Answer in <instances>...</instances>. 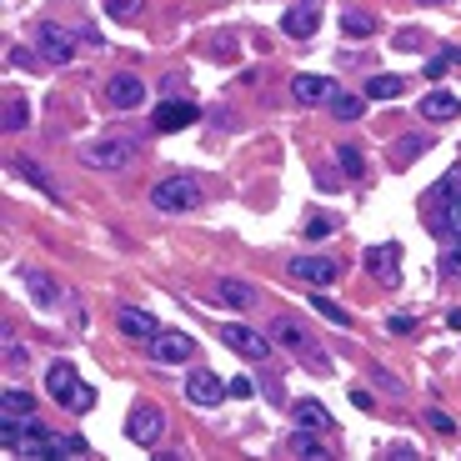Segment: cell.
Returning <instances> with one entry per match:
<instances>
[{"label":"cell","instance_id":"obj_38","mask_svg":"<svg viewBox=\"0 0 461 461\" xmlns=\"http://www.w3.org/2000/svg\"><path fill=\"white\" fill-rule=\"evenodd\" d=\"M331 230H336L331 216H316V221H306V241H321V236H331Z\"/></svg>","mask_w":461,"mask_h":461},{"label":"cell","instance_id":"obj_31","mask_svg":"<svg viewBox=\"0 0 461 461\" xmlns=\"http://www.w3.org/2000/svg\"><path fill=\"white\" fill-rule=\"evenodd\" d=\"M432 230L436 236H451V230H461V196L451 205H441V211H436L432 216Z\"/></svg>","mask_w":461,"mask_h":461},{"label":"cell","instance_id":"obj_25","mask_svg":"<svg viewBox=\"0 0 461 461\" xmlns=\"http://www.w3.org/2000/svg\"><path fill=\"white\" fill-rule=\"evenodd\" d=\"M426 146H432V136H407V141H397L391 146V166H411V161H416V155L426 151Z\"/></svg>","mask_w":461,"mask_h":461},{"label":"cell","instance_id":"obj_30","mask_svg":"<svg viewBox=\"0 0 461 461\" xmlns=\"http://www.w3.org/2000/svg\"><path fill=\"white\" fill-rule=\"evenodd\" d=\"M361 111H366L361 96H346V90H336V96H331V115H336V121H361Z\"/></svg>","mask_w":461,"mask_h":461},{"label":"cell","instance_id":"obj_27","mask_svg":"<svg viewBox=\"0 0 461 461\" xmlns=\"http://www.w3.org/2000/svg\"><path fill=\"white\" fill-rule=\"evenodd\" d=\"M451 65H461V46H441V51L426 61V80H441L451 71Z\"/></svg>","mask_w":461,"mask_h":461},{"label":"cell","instance_id":"obj_7","mask_svg":"<svg viewBox=\"0 0 461 461\" xmlns=\"http://www.w3.org/2000/svg\"><path fill=\"white\" fill-rule=\"evenodd\" d=\"M115 331L126 336V341L151 346L155 336H161V326H155V316H151V311H141V306H121V311H115Z\"/></svg>","mask_w":461,"mask_h":461},{"label":"cell","instance_id":"obj_39","mask_svg":"<svg viewBox=\"0 0 461 461\" xmlns=\"http://www.w3.org/2000/svg\"><path fill=\"white\" fill-rule=\"evenodd\" d=\"M441 271H447V276H461V241L441 251Z\"/></svg>","mask_w":461,"mask_h":461},{"label":"cell","instance_id":"obj_3","mask_svg":"<svg viewBox=\"0 0 461 461\" xmlns=\"http://www.w3.org/2000/svg\"><path fill=\"white\" fill-rule=\"evenodd\" d=\"M271 336H276V341H281L286 351H296V356L306 361V366H316V372H331V356H326V351H316V346H311L306 326H301V321H296V316H276V321H271Z\"/></svg>","mask_w":461,"mask_h":461},{"label":"cell","instance_id":"obj_14","mask_svg":"<svg viewBox=\"0 0 461 461\" xmlns=\"http://www.w3.org/2000/svg\"><path fill=\"white\" fill-rule=\"evenodd\" d=\"M316 30H321V11H316V5H306V0L281 15V36H291V40H311Z\"/></svg>","mask_w":461,"mask_h":461},{"label":"cell","instance_id":"obj_23","mask_svg":"<svg viewBox=\"0 0 461 461\" xmlns=\"http://www.w3.org/2000/svg\"><path fill=\"white\" fill-rule=\"evenodd\" d=\"M15 171H21V176H26V180H30V186H40V191L51 196V201H61V191H55V180H51V176H46V171H40V166H36V161H30V155H15Z\"/></svg>","mask_w":461,"mask_h":461},{"label":"cell","instance_id":"obj_10","mask_svg":"<svg viewBox=\"0 0 461 461\" xmlns=\"http://www.w3.org/2000/svg\"><path fill=\"white\" fill-rule=\"evenodd\" d=\"M361 261H366V271H372L381 286H401V246L381 241V246H372Z\"/></svg>","mask_w":461,"mask_h":461},{"label":"cell","instance_id":"obj_12","mask_svg":"<svg viewBox=\"0 0 461 461\" xmlns=\"http://www.w3.org/2000/svg\"><path fill=\"white\" fill-rule=\"evenodd\" d=\"M146 351H151V361H161V366H176V361H191L196 341L191 336H180V331H161Z\"/></svg>","mask_w":461,"mask_h":461},{"label":"cell","instance_id":"obj_20","mask_svg":"<svg viewBox=\"0 0 461 461\" xmlns=\"http://www.w3.org/2000/svg\"><path fill=\"white\" fill-rule=\"evenodd\" d=\"M216 301H226V306H251V301H256V286L236 281V276H221V281H216Z\"/></svg>","mask_w":461,"mask_h":461},{"label":"cell","instance_id":"obj_40","mask_svg":"<svg viewBox=\"0 0 461 461\" xmlns=\"http://www.w3.org/2000/svg\"><path fill=\"white\" fill-rule=\"evenodd\" d=\"M386 331H391V336H411V331H416V316H386Z\"/></svg>","mask_w":461,"mask_h":461},{"label":"cell","instance_id":"obj_21","mask_svg":"<svg viewBox=\"0 0 461 461\" xmlns=\"http://www.w3.org/2000/svg\"><path fill=\"white\" fill-rule=\"evenodd\" d=\"M5 136H21V130L30 126V105H26V96H5Z\"/></svg>","mask_w":461,"mask_h":461},{"label":"cell","instance_id":"obj_16","mask_svg":"<svg viewBox=\"0 0 461 461\" xmlns=\"http://www.w3.org/2000/svg\"><path fill=\"white\" fill-rule=\"evenodd\" d=\"M46 391H51L61 407H71V397L80 391V376H76V366L71 361H55L51 372H46Z\"/></svg>","mask_w":461,"mask_h":461},{"label":"cell","instance_id":"obj_2","mask_svg":"<svg viewBox=\"0 0 461 461\" xmlns=\"http://www.w3.org/2000/svg\"><path fill=\"white\" fill-rule=\"evenodd\" d=\"M136 161H141V146L126 141V136H105V141L80 146V166H90V171H126Z\"/></svg>","mask_w":461,"mask_h":461},{"label":"cell","instance_id":"obj_34","mask_svg":"<svg viewBox=\"0 0 461 461\" xmlns=\"http://www.w3.org/2000/svg\"><path fill=\"white\" fill-rule=\"evenodd\" d=\"M105 15L111 21H136L141 15V0H105Z\"/></svg>","mask_w":461,"mask_h":461},{"label":"cell","instance_id":"obj_29","mask_svg":"<svg viewBox=\"0 0 461 461\" xmlns=\"http://www.w3.org/2000/svg\"><path fill=\"white\" fill-rule=\"evenodd\" d=\"M311 306H316L321 316L331 321V326H351V321H356V316H351V311H346V306H336L331 296H321V286H316V296H311Z\"/></svg>","mask_w":461,"mask_h":461},{"label":"cell","instance_id":"obj_22","mask_svg":"<svg viewBox=\"0 0 461 461\" xmlns=\"http://www.w3.org/2000/svg\"><path fill=\"white\" fill-rule=\"evenodd\" d=\"M286 451H291V457H306V461L326 457V447H321V436H311V426H301L296 436H286Z\"/></svg>","mask_w":461,"mask_h":461},{"label":"cell","instance_id":"obj_44","mask_svg":"<svg viewBox=\"0 0 461 461\" xmlns=\"http://www.w3.org/2000/svg\"><path fill=\"white\" fill-rule=\"evenodd\" d=\"M11 61L21 65V71H36V55H30V51H21V46H15V51H11Z\"/></svg>","mask_w":461,"mask_h":461},{"label":"cell","instance_id":"obj_9","mask_svg":"<svg viewBox=\"0 0 461 461\" xmlns=\"http://www.w3.org/2000/svg\"><path fill=\"white\" fill-rule=\"evenodd\" d=\"M230 391H226V381H221L216 372H191L186 376V401H191V407H221V401H226Z\"/></svg>","mask_w":461,"mask_h":461},{"label":"cell","instance_id":"obj_1","mask_svg":"<svg viewBox=\"0 0 461 461\" xmlns=\"http://www.w3.org/2000/svg\"><path fill=\"white\" fill-rule=\"evenodd\" d=\"M151 205L161 216H186V211L201 205V180L196 176H161L151 186Z\"/></svg>","mask_w":461,"mask_h":461},{"label":"cell","instance_id":"obj_6","mask_svg":"<svg viewBox=\"0 0 461 461\" xmlns=\"http://www.w3.org/2000/svg\"><path fill=\"white\" fill-rule=\"evenodd\" d=\"M201 121V105L196 101H180V96H171V101H161L151 111V126L166 136V130H186V126H196Z\"/></svg>","mask_w":461,"mask_h":461},{"label":"cell","instance_id":"obj_35","mask_svg":"<svg viewBox=\"0 0 461 461\" xmlns=\"http://www.w3.org/2000/svg\"><path fill=\"white\" fill-rule=\"evenodd\" d=\"M426 426H432L436 436H457V422H451L441 407H426Z\"/></svg>","mask_w":461,"mask_h":461},{"label":"cell","instance_id":"obj_13","mask_svg":"<svg viewBox=\"0 0 461 461\" xmlns=\"http://www.w3.org/2000/svg\"><path fill=\"white\" fill-rule=\"evenodd\" d=\"M291 276L296 281H311V286H331L341 276V266L331 256H291Z\"/></svg>","mask_w":461,"mask_h":461},{"label":"cell","instance_id":"obj_42","mask_svg":"<svg viewBox=\"0 0 461 461\" xmlns=\"http://www.w3.org/2000/svg\"><path fill=\"white\" fill-rule=\"evenodd\" d=\"M422 30H397V51H416V46H422Z\"/></svg>","mask_w":461,"mask_h":461},{"label":"cell","instance_id":"obj_26","mask_svg":"<svg viewBox=\"0 0 461 461\" xmlns=\"http://www.w3.org/2000/svg\"><path fill=\"white\" fill-rule=\"evenodd\" d=\"M341 30L351 40H366V36H376V15H366V11H341Z\"/></svg>","mask_w":461,"mask_h":461},{"label":"cell","instance_id":"obj_36","mask_svg":"<svg viewBox=\"0 0 461 461\" xmlns=\"http://www.w3.org/2000/svg\"><path fill=\"white\" fill-rule=\"evenodd\" d=\"M55 457H90L86 436H55Z\"/></svg>","mask_w":461,"mask_h":461},{"label":"cell","instance_id":"obj_19","mask_svg":"<svg viewBox=\"0 0 461 461\" xmlns=\"http://www.w3.org/2000/svg\"><path fill=\"white\" fill-rule=\"evenodd\" d=\"M26 286H30V301H36V306H61V296H65L61 286H55L46 271H36V266L26 271Z\"/></svg>","mask_w":461,"mask_h":461},{"label":"cell","instance_id":"obj_17","mask_svg":"<svg viewBox=\"0 0 461 461\" xmlns=\"http://www.w3.org/2000/svg\"><path fill=\"white\" fill-rule=\"evenodd\" d=\"M422 115H426V121H441V126H451V121L461 115V101L451 96L447 86H436L432 96H422Z\"/></svg>","mask_w":461,"mask_h":461},{"label":"cell","instance_id":"obj_28","mask_svg":"<svg viewBox=\"0 0 461 461\" xmlns=\"http://www.w3.org/2000/svg\"><path fill=\"white\" fill-rule=\"evenodd\" d=\"M30 411H36V401H30L26 391H15V386L0 391V416H30Z\"/></svg>","mask_w":461,"mask_h":461},{"label":"cell","instance_id":"obj_33","mask_svg":"<svg viewBox=\"0 0 461 461\" xmlns=\"http://www.w3.org/2000/svg\"><path fill=\"white\" fill-rule=\"evenodd\" d=\"M457 196H461V166H451L447 176H441V186L432 191V201H436V205H451Z\"/></svg>","mask_w":461,"mask_h":461},{"label":"cell","instance_id":"obj_8","mask_svg":"<svg viewBox=\"0 0 461 461\" xmlns=\"http://www.w3.org/2000/svg\"><path fill=\"white\" fill-rule=\"evenodd\" d=\"M221 341H226L236 356H246V361H266L271 356V336L251 331V326H241V321H236V326H226V331H221Z\"/></svg>","mask_w":461,"mask_h":461},{"label":"cell","instance_id":"obj_5","mask_svg":"<svg viewBox=\"0 0 461 461\" xmlns=\"http://www.w3.org/2000/svg\"><path fill=\"white\" fill-rule=\"evenodd\" d=\"M36 51L46 55L51 65H71V61H76V36L61 30V26H51V21H40V26H36Z\"/></svg>","mask_w":461,"mask_h":461},{"label":"cell","instance_id":"obj_37","mask_svg":"<svg viewBox=\"0 0 461 461\" xmlns=\"http://www.w3.org/2000/svg\"><path fill=\"white\" fill-rule=\"evenodd\" d=\"M226 391H230L236 401H251V397H256V381H251V376H230Z\"/></svg>","mask_w":461,"mask_h":461},{"label":"cell","instance_id":"obj_32","mask_svg":"<svg viewBox=\"0 0 461 461\" xmlns=\"http://www.w3.org/2000/svg\"><path fill=\"white\" fill-rule=\"evenodd\" d=\"M336 161H341V171H346L351 180H361V176H366V155H361L351 141H346V146H336Z\"/></svg>","mask_w":461,"mask_h":461},{"label":"cell","instance_id":"obj_45","mask_svg":"<svg viewBox=\"0 0 461 461\" xmlns=\"http://www.w3.org/2000/svg\"><path fill=\"white\" fill-rule=\"evenodd\" d=\"M416 5H436V0H416Z\"/></svg>","mask_w":461,"mask_h":461},{"label":"cell","instance_id":"obj_41","mask_svg":"<svg viewBox=\"0 0 461 461\" xmlns=\"http://www.w3.org/2000/svg\"><path fill=\"white\" fill-rule=\"evenodd\" d=\"M90 407H96V391H90V386L80 381V391L71 397V407H65V411H90Z\"/></svg>","mask_w":461,"mask_h":461},{"label":"cell","instance_id":"obj_24","mask_svg":"<svg viewBox=\"0 0 461 461\" xmlns=\"http://www.w3.org/2000/svg\"><path fill=\"white\" fill-rule=\"evenodd\" d=\"M401 90H407V76H372L361 96H372V101H391V96H401Z\"/></svg>","mask_w":461,"mask_h":461},{"label":"cell","instance_id":"obj_43","mask_svg":"<svg viewBox=\"0 0 461 461\" xmlns=\"http://www.w3.org/2000/svg\"><path fill=\"white\" fill-rule=\"evenodd\" d=\"M351 407L372 411V407H376V397H372V391H366V386H351Z\"/></svg>","mask_w":461,"mask_h":461},{"label":"cell","instance_id":"obj_11","mask_svg":"<svg viewBox=\"0 0 461 461\" xmlns=\"http://www.w3.org/2000/svg\"><path fill=\"white\" fill-rule=\"evenodd\" d=\"M105 101H111L115 111H136V105L146 101V80L136 76V71H121V76H111V86H105Z\"/></svg>","mask_w":461,"mask_h":461},{"label":"cell","instance_id":"obj_4","mask_svg":"<svg viewBox=\"0 0 461 461\" xmlns=\"http://www.w3.org/2000/svg\"><path fill=\"white\" fill-rule=\"evenodd\" d=\"M126 436L136 447H155L166 436V411L151 407V401H136V411H130V422H126Z\"/></svg>","mask_w":461,"mask_h":461},{"label":"cell","instance_id":"obj_18","mask_svg":"<svg viewBox=\"0 0 461 461\" xmlns=\"http://www.w3.org/2000/svg\"><path fill=\"white\" fill-rule=\"evenodd\" d=\"M291 416H296V426H311V432H331V411L321 407L316 397H301L291 407Z\"/></svg>","mask_w":461,"mask_h":461},{"label":"cell","instance_id":"obj_15","mask_svg":"<svg viewBox=\"0 0 461 461\" xmlns=\"http://www.w3.org/2000/svg\"><path fill=\"white\" fill-rule=\"evenodd\" d=\"M336 90H341V86H336L331 76H291V96H296L301 105H321V101L331 105Z\"/></svg>","mask_w":461,"mask_h":461}]
</instances>
